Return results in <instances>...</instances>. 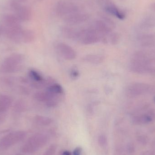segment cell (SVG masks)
Returning <instances> with one entry per match:
<instances>
[{
  "label": "cell",
  "instance_id": "cell-1",
  "mask_svg": "<svg viewBox=\"0 0 155 155\" xmlns=\"http://www.w3.org/2000/svg\"><path fill=\"white\" fill-rule=\"evenodd\" d=\"M24 56L20 54H14L7 57L2 65V71L6 73H11L20 71L21 64L23 61Z\"/></svg>",
  "mask_w": 155,
  "mask_h": 155
},
{
  "label": "cell",
  "instance_id": "cell-2",
  "mask_svg": "<svg viewBox=\"0 0 155 155\" xmlns=\"http://www.w3.org/2000/svg\"><path fill=\"white\" fill-rule=\"evenodd\" d=\"M47 142L46 137L42 134L35 135L30 137L22 146L21 151L25 153H32L43 146Z\"/></svg>",
  "mask_w": 155,
  "mask_h": 155
},
{
  "label": "cell",
  "instance_id": "cell-3",
  "mask_svg": "<svg viewBox=\"0 0 155 155\" xmlns=\"http://www.w3.org/2000/svg\"><path fill=\"white\" fill-rule=\"evenodd\" d=\"M103 37L92 26L90 28L78 31L77 40L84 45H91L98 42Z\"/></svg>",
  "mask_w": 155,
  "mask_h": 155
},
{
  "label": "cell",
  "instance_id": "cell-4",
  "mask_svg": "<svg viewBox=\"0 0 155 155\" xmlns=\"http://www.w3.org/2000/svg\"><path fill=\"white\" fill-rule=\"evenodd\" d=\"M26 136V133L24 131H17L10 133L2 137L0 140V149L6 150L23 140Z\"/></svg>",
  "mask_w": 155,
  "mask_h": 155
},
{
  "label": "cell",
  "instance_id": "cell-5",
  "mask_svg": "<svg viewBox=\"0 0 155 155\" xmlns=\"http://www.w3.org/2000/svg\"><path fill=\"white\" fill-rule=\"evenodd\" d=\"M78 6L74 3L68 1H61L56 5V13L64 18L79 12Z\"/></svg>",
  "mask_w": 155,
  "mask_h": 155
},
{
  "label": "cell",
  "instance_id": "cell-6",
  "mask_svg": "<svg viewBox=\"0 0 155 155\" xmlns=\"http://www.w3.org/2000/svg\"><path fill=\"white\" fill-rule=\"evenodd\" d=\"M57 50L60 54L65 60H72L76 57V54L74 50L66 44L62 43L58 44Z\"/></svg>",
  "mask_w": 155,
  "mask_h": 155
},
{
  "label": "cell",
  "instance_id": "cell-7",
  "mask_svg": "<svg viewBox=\"0 0 155 155\" xmlns=\"http://www.w3.org/2000/svg\"><path fill=\"white\" fill-rule=\"evenodd\" d=\"M105 10L120 20H123L125 17V14L119 9L110 0H102Z\"/></svg>",
  "mask_w": 155,
  "mask_h": 155
},
{
  "label": "cell",
  "instance_id": "cell-8",
  "mask_svg": "<svg viewBox=\"0 0 155 155\" xmlns=\"http://www.w3.org/2000/svg\"><path fill=\"white\" fill-rule=\"evenodd\" d=\"M88 19L89 15L87 14L79 12L64 18V21L68 24L75 25L83 23Z\"/></svg>",
  "mask_w": 155,
  "mask_h": 155
},
{
  "label": "cell",
  "instance_id": "cell-9",
  "mask_svg": "<svg viewBox=\"0 0 155 155\" xmlns=\"http://www.w3.org/2000/svg\"><path fill=\"white\" fill-rule=\"evenodd\" d=\"M149 88V86L145 84H134L128 87L127 93L129 96H137L146 93Z\"/></svg>",
  "mask_w": 155,
  "mask_h": 155
},
{
  "label": "cell",
  "instance_id": "cell-10",
  "mask_svg": "<svg viewBox=\"0 0 155 155\" xmlns=\"http://www.w3.org/2000/svg\"><path fill=\"white\" fill-rule=\"evenodd\" d=\"M93 27L103 37V39L104 38V36L105 35L110 34L112 31L110 25H108L107 22L102 20H98L95 21Z\"/></svg>",
  "mask_w": 155,
  "mask_h": 155
},
{
  "label": "cell",
  "instance_id": "cell-11",
  "mask_svg": "<svg viewBox=\"0 0 155 155\" xmlns=\"http://www.w3.org/2000/svg\"><path fill=\"white\" fill-rule=\"evenodd\" d=\"M154 118V114L150 111L146 114L134 117L133 121L134 124H146L152 122Z\"/></svg>",
  "mask_w": 155,
  "mask_h": 155
},
{
  "label": "cell",
  "instance_id": "cell-12",
  "mask_svg": "<svg viewBox=\"0 0 155 155\" xmlns=\"http://www.w3.org/2000/svg\"><path fill=\"white\" fill-rule=\"evenodd\" d=\"M12 99L9 96L0 94V114H5L10 108Z\"/></svg>",
  "mask_w": 155,
  "mask_h": 155
},
{
  "label": "cell",
  "instance_id": "cell-13",
  "mask_svg": "<svg viewBox=\"0 0 155 155\" xmlns=\"http://www.w3.org/2000/svg\"><path fill=\"white\" fill-rule=\"evenodd\" d=\"M15 12L16 16L20 21H28L30 20L31 16V10L26 6L21 5Z\"/></svg>",
  "mask_w": 155,
  "mask_h": 155
},
{
  "label": "cell",
  "instance_id": "cell-14",
  "mask_svg": "<svg viewBox=\"0 0 155 155\" xmlns=\"http://www.w3.org/2000/svg\"><path fill=\"white\" fill-rule=\"evenodd\" d=\"M3 21L7 27H16L20 25V20L16 15H6L3 17Z\"/></svg>",
  "mask_w": 155,
  "mask_h": 155
},
{
  "label": "cell",
  "instance_id": "cell-15",
  "mask_svg": "<svg viewBox=\"0 0 155 155\" xmlns=\"http://www.w3.org/2000/svg\"><path fill=\"white\" fill-rule=\"evenodd\" d=\"M104 57L103 56L97 54H88L84 56L83 60L86 62L98 64L103 62L104 61Z\"/></svg>",
  "mask_w": 155,
  "mask_h": 155
},
{
  "label": "cell",
  "instance_id": "cell-16",
  "mask_svg": "<svg viewBox=\"0 0 155 155\" xmlns=\"http://www.w3.org/2000/svg\"><path fill=\"white\" fill-rule=\"evenodd\" d=\"M35 39V34L31 30H23L21 34V41L25 43L32 42Z\"/></svg>",
  "mask_w": 155,
  "mask_h": 155
},
{
  "label": "cell",
  "instance_id": "cell-17",
  "mask_svg": "<svg viewBox=\"0 0 155 155\" xmlns=\"http://www.w3.org/2000/svg\"><path fill=\"white\" fill-rule=\"evenodd\" d=\"M46 91L54 95L60 96L63 93L64 90L61 85L58 84H53L48 87Z\"/></svg>",
  "mask_w": 155,
  "mask_h": 155
},
{
  "label": "cell",
  "instance_id": "cell-18",
  "mask_svg": "<svg viewBox=\"0 0 155 155\" xmlns=\"http://www.w3.org/2000/svg\"><path fill=\"white\" fill-rule=\"evenodd\" d=\"M62 32L64 35L67 38L77 40L78 31L71 27H65L63 28Z\"/></svg>",
  "mask_w": 155,
  "mask_h": 155
},
{
  "label": "cell",
  "instance_id": "cell-19",
  "mask_svg": "<svg viewBox=\"0 0 155 155\" xmlns=\"http://www.w3.org/2000/svg\"><path fill=\"white\" fill-rule=\"evenodd\" d=\"M35 121L38 124L42 126L49 125L52 122L51 118L47 117L40 115L35 116Z\"/></svg>",
  "mask_w": 155,
  "mask_h": 155
},
{
  "label": "cell",
  "instance_id": "cell-20",
  "mask_svg": "<svg viewBox=\"0 0 155 155\" xmlns=\"http://www.w3.org/2000/svg\"><path fill=\"white\" fill-rule=\"evenodd\" d=\"M29 75L35 82H41L44 80L42 76L38 72L35 70H30L29 72Z\"/></svg>",
  "mask_w": 155,
  "mask_h": 155
},
{
  "label": "cell",
  "instance_id": "cell-21",
  "mask_svg": "<svg viewBox=\"0 0 155 155\" xmlns=\"http://www.w3.org/2000/svg\"><path fill=\"white\" fill-rule=\"evenodd\" d=\"M24 103L22 101H17L14 106V110L16 112H21L25 109Z\"/></svg>",
  "mask_w": 155,
  "mask_h": 155
},
{
  "label": "cell",
  "instance_id": "cell-22",
  "mask_svg": "<svg viewBox=\"0 0 155 155\" xmlns=\"http://www.w3.org/2000/svg\"><path fill=\"white\" fill-rule=\"evenodd\" d=\"M109 41L112 45H116L119 41V36L116 33H110L109 37Z\"/></svg>",
  "mask_w": 155,
  "mask_h": 155
},
{
  "label": "cell",
  "instance_id": "cell-23",
  "mask_svg": "<svg viewBox=\"0 0 155 155\" xmlns=\"http://www.w3.org/2000/svg\"><path fill=\"white\" fill-rule=\"evenodd\" d=\"M10 5L11 8L15 12L21 5L17 0H10Z\"/></svg>",
  "mask_w": 155,
  "mask_h": 155
},
{
  "label": "cell",
  "instance_id": "cell-24",
  "mask_svg": "<svg viewBox=\"0 0 155 155\" xmlns=\"http://www.w3.org/2000/svg\"><path fill=\"white\" fill-rule=\"evenodd\" d=\"M98 144L101 147H104L105 145L107 143V138L105 136L101 135L99 136L98 138Z\"/></svg>",
  "mask_w": 155,
  "mask_h": 155
},
{
  "label": "cell",
  "instance_id": "cell-25",
  "mask_svg": "<svg viewBox=\"0 0 155 155\" xmlns=\"http://www.w3.org/2000/svg\"><path fill=\"white\" fill-rule=\"evenodd\" d=\"M55 147L54 146H52L49 147V149L47 150L45 153V155H53L55 153Z\"/></svg>",
  "mask_w": 155,
  "mask_h": 155
},
{
  "label": "cell",
  "instance_id": "cell-26",
  "mask_svg": "<svg viewBox=\"0 0 155 155\" xmlns=\"http://www.w3.org/2000/svg\"><path fill=\"white\" fill-rule=\"evenodd\" d=\"M71 75L72 78L75 79L77 78L79 76V72L76 69H73L71 71Z\"/></svg>",
  "mask_w": 155,
  "mask_h": 155
},
{
  "label": "cell",
  "instance_id": "cell-27",
  "mask_svg": "<svg viewBox=\"0 0 155 155\" xmlns=\"http://www.w3.org/2000/svg\"><path fill=\"white\" fill-rule=\"evenodd\" d=\"M82 152V148L80 147H78L74 149L73 152L74 155H80Z\"/></svg>",
  "mask_w": 155,
  "mask_h": 155
},
{
  "label": "cell",
  "instance_id": "cell-28",
  "mask_svg": "<svg viewBox=\"0 0 155 155\" xmlns=\"http://www.w3.org/2000/svg\"><path fill=\"white\" fill-rule=\"evenodd\" d=\"M3 33H5V28L0 26V35Z\"/></svg>",
  "mask_w": 155,
  "mask_h": 155
},
{
  "label": "cell",
  "instance_id": "cell-29",
  "mask_svg": "<svg viewBox=\"0 0 155 155\" xmlns=\"http://www.w3.org/2000/svg\"><path fill=\"white\" fill-rule=\"evenodd\" d=\"M62 155H71V153L70 151H65L63 153Z\"/></svg>",
  "mask_w": 155,
  "mask_h": 155
},
{
  "label": "cell",
  "instance_id": "cell-30",
  "mask_svg": "<svg viewBox=\"0 0 155 155\" xmlns=\"http://www.w3.org/2000/svg\"><path fill=\"white\" fill-rule=\"evenodd\" d=\"M152 9L153 10L154 12H155V2L154 3L153 5H152Z\"/></svg>",
  "mask_w": 155,
  "mask_h": 155
},
{
  "label": "cell",
  "instance_id": "cell-31",
  "mask_svg": "<svg viewBox=\"0 0 155 155\" xmlns=\"http://www.w3.org/2000/svg\"><path fill=\"white\" fill-rule=\"evenodd\" d=\"M17 1L19 2H25V1H27V0H17Z\"/></svg>",
  "mask_w": 155,
  "mask_h": 155
},
{
  "label": "cell",
  "instance_id": "cell-32",
  "mask_svg": "<svg viewBox=\"0 0 155 155\" xmlns=\"http://www.w3.org/2000/svg\"><path fill=\"white\" fill-rule=\"evenodd\" d=\"M154 102H155V97L154 98Z\"/></svg>",
  "mask_w": 155,
  "mask_h": 155
}]
</instances>
